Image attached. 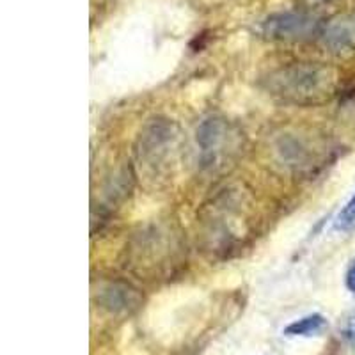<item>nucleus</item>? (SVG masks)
Here are the masks:
<instances>
[{
	"label": "nucleus",
	"instance_id": "39448f33",
	"mask_svg": "<svg viewBox=\"0 0 355 355\" xmlns=\"http://www.w3.org/2000/svg\"><path fill=\"white\" fill-rule=\"evenodd\" d=\"M227 141V126L220 119H208L198 130V142L208 162H214L224 142Z\"/></svg>",
	"mask_w": 355,
	"mask_h": 355
},
{
	"label": "nucleus",
	"instance_id": "f257e3e1",
	"mask_svg": "<svg viewBox=\"0 0 355 355\" xmlns=\"http://www.w3.org/2000/svg\"><path fill=\"white\" fill-rule=\"evenodd\" d=\"M336 77L331 68L299 62L272 73L268 89L291 103H316L327 100L334 91Z\"/></svg>",
	"mask_w": 355,
	"mask_h": 355
},
{
	"label": "nucleus",
	"instance_id": "6e6552de",
	"mask_svg": "<svg viewBox=\"0 0 355 355\" xmlns=\"http://www.w3.org/2000/svg\"><path fill=\"white\" fill-rule=\"evenodd\" d=\"M341 336H343V339L350 347L355 348V311L345 318L343 327H341Z\"/></svg>",
	"mask_w": 355,
	"mask_h": 355
},
{
	"label": "nucleus",
	"instance_id": "423d86ee",
	"mask_svg": "<svg viewBox=\"0 0 355 355\" xmlns=\"http://www.w3.org/2000/svg\"><path fill=\"white\" fill-rule=\"evenodd\" d=\"M325 329H327V318L320 313H313L286 325L283 334L288 338H311V336L322 334Z\"/></svg>",
	"mask_w": 355,
	"mask_h": 355
},
{
	"label": "nucleus",
	"instance_id": "9d476101",
	"mask_svg": "<svg viewBox=\"0 0 355 355\" xmlns=\"http://www.w3.org/2000/svg\"><path fill=\"white\" fill-rule=\"evenodd\" d=\"M302 6H307V8H316V6H322V4H327L331 0H299Z\"/></svg>",
	"mask_w": 355,
	"mask_h": 355
},
{
	"label": "nucleus",
	"instance_id": "0eeeda50",
	"mask_svg": "<svg viewBox=\"0 0 355 355\" xmlns=\"http://www.w3.org/2000/svg\"><path fill=\"white\" fill-rule=\"evenodd\" d=\"M334 227L338 231H343V233L355 231V194L352 196L350 201L343 206V210L339 211V215L336 217Z\"/></svg>",
	"mask_w": 355,
	"mask_h": 355
},
{
	"label": "nucleus",
	"instance_id": "1a4fd4ad",
	"mask_svg": "<svg viewBox=\"0 0 355 355\" xmlns=\"http://www.w3.org/2000/svg\"><path fill=\"white\" fill-rule=\"evenodd\" d=\"M347 288L355 293V261L352 263V266L348 268V274H347Z\"/></svg>",
	"mask_w": 355,
	"mask_h": 355
},
{
	"label": "nucleus",
	"instance_id": "f03ea898",
	"mask_svg": "<svg viewBox=\"0 0 355 355\" xmlns=\"http://www.w3.org/2000/svg\"><path fill=\"white\" fill-rule=\"evenodd\" d=\"M322 21L311 12L288 11L277 12L266 18L263 34L279 41H306L316 34H322Z\"/></svg>",
	"mask_w": 355,
	"mask_h": 355
},
{
	"label": "nucleus",
	"instance_id": "7ed1b4c3",
	"mask_svg": "<svg viewBox=\"0 0 355 355\" xmlns=\"http://www.w3.org/2000/svg\"><path fill=\"white\" fill-rule=\"evenodd\" d=\"M100 306L107 309L110 315H132L141 307L142 297L139 290L130 284L110 283L100 291Z\"/></svg>",
	"mask_w": 355,
	"mask_h": 355
},
{
	"label": "nucleus",
	"instance_id": "20e7f679",
	"mask_svg": "<svg viewBox=\"0 0 355 355\" xmlns=\"http://www.w3.org/2000/svg\"><path fill=\"white\" fill-rule=\"evenodd\" d=\"M325 46L332 52L355 50V12H347L332 18L322 31Z\"/></svg>",
	"mask_w": 355,
	"mask_h": 355
}]
</instances>
